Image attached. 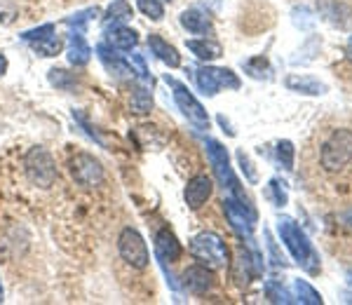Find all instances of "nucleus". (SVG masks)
Masks as SVG:
<instances>
[{
  "label": "nucleus",
  "instance_id": "20e7f679",
  "mask_svg": "<svg viewBox=\"0 0 352 305\" xmlns=\"http://www.w3.org/2000/svg\"><path fill=\"white\" fill-rule=\"evenodd\" d=\"M24 172L33 185H38V188H50L56 181V162L47 150L36 146V148H31L26 152Z\"/></svg>",
  "mask_w": 352,
  "mask_h": 305
},
{
  "label": "nucleus",
  "instance_id": "c756f323",
  "mask_svg": "<svg viewBox=\"0 0 352 305\" xmlns=\"http://www.w3.org/2000/svg\"><path fill=\"white\" fill-rule=\"evenodd\" d=\"M127 19H132L129 3L127 0H116L109 8V12H106V24H111V21H127Z\"/></svg>",
  "mask_w": 352,
  "mask_h": 305
},
{
  "label": "nucleus",
  "instance_id": "9d476101",
  "mask_svg": "<svg viewBox=\"0 0 352 305\" xmlns=\"http://www.w3.org/2000/svg\"><path fill=\"white\" fill-rule=\"evenodd\" d=\"M315 8H317V14H320L329 26L340 28V31L352 28V8L348 3H343V0H317Z\"/></svg>",
  "mask_w": 352,
  "mask_h": 305
},
{
  "label": "nucleus",
  "instance_id": "aec40b11",
  "mask_svg": "<svg viewBox=\"0 0 352 305\" xmlns=\"http://www.w3.org/2000/svg\"><path fill=\"white\" fill-rule=\"evenodd\" d=\"M109 45L111 47H116V49H120V52H132L134 49V45H136V31L134 28H129V26H122V24H118V26H113L109 28Z\"/></svg>",
  "mask_w": 352,
  "mask_h": 305
},
{
  "label": "nucleus",
  "instance_id": "6ab92c4d",
  "mask_svg": "<svg viewBox=\"0 0 352 305\" xmlns=\"http://www.w3.org/2000/svg\"><path fill=\"white\" fill-rule=\"evenodd\" d=\"M188 49L200 61H207V64L223 56V47H221V43L212 41V38H195V41H188Z\"/></svg>",
  "mask_w": 352,
  "mask_h": 305
},
{
  "label": "nucleus",
  "instance_id": "cd10ccee",
  "mask_svg": "<svg viewBox=\"0 0 352 305\" xmlns=\"http://www.w3.org/2000/svg\"><path fill=\"white\" fill-rule=\"evenodd\" d=\"M31 47L36 49L41 56H56L61 52V47H64V43H61L59 38L52 33V36H45V38H41V41H33Z\"/></svg>",
  "mask_w": 352,
  "mask_h": 305
},
{
  "label": "nucleus",
  "instance_id": "58836bf2",
  "mask_svg": "<svg viewBox=\"0 0 352 305\" xmlns=\"http://www.w3.org/2000/svg\"><path fill=\"white\" fill-rule=\"evenodd\" d=\"M265 242H268V249L272 253V263H275V265H285V258H280V253H277V247H275V242H272L270 233H265Z\"/></svg>",
  "mask_w": 352,
  "mask_h": 305
},
{
  "label": "nucleus",
  "instance_id": "f8f14e48",
  "mask_svg": "<svg viewBox=\"0 0 352 305\" xmlns=\"http://www.w3.org/2000/svg\"><path fill=\"white\" fill-rule=\"evenodd\" d=\"M261 273V256L258 253H249L247 249H240L235 263H232V280L240 289H247L249 282L254 280V275Z\"/></svg>",
  "mask_w": 352,
  "mask_h": 305
},
{
  "label": "nucleus",
  "instance_id": "7c9ffc66",
  "mask_svg": "<svg viewBox=\"0 0 352 305\" xmlns=\"http://www.w3.org/2000/svg\"><path fill=\"white\" fill-rule=\"evenodd\" d=\"M265 296H268L270 303H294V296L289 293L285 286L280 284V282L270 280L268 284H265Z\"/></svg>",
  "mask_w": 352,
  "mask_h": 305
},
{
  "label": "nucleus",
  "instance_id": "72a5a7b5",
  "mask_svg": "<svg viewBox=\"0 0 352 305\" xmlns=\"http://www.w3.org/2000/svg\"><path fill=\"white\" fill-rule=\"evenodd\" d=\"M214 73H217V80L221 87H226V89H240V78L235 76L230 69H214Z\"/></svg>",
  "mask_w": 352,
  "mask_h": 305
},
{
  "label": "nucleus",
  "instance_id": "473e14b6",
  "mask_svg": "<svg viewBox=\"0 0 352 305\" xmlns=\"http://www.w3.org/2000/svg\"><path fill=\"white\" fill-rule=\"evenodd\" d=\"M136 8L153 21H160L164 16V8H162L160 0H136Z\"/></svg>",
  "mask_w": 352,
  "mask_h": 305
},
{
  "label": "nucleus",
  "instance_id": "393cba45",
  "mask_svg": "<svg viewBox=\"0 0 352 305\" xmlns=\"http://www.w3.org/2000/svg\"><path fill=\"white\" fill-rule=\"evenodd\" d=\"M129 109H132V113H136V115H146V113L153 111V94L148 87H136L132 92V99H129Z\"/></svg>",
  "mask_w": 352,
  "mask_h": 305
},
{
  "label": "nucleus",
  "instance_id": "f03ea898",
  "mask_svg": "<svg viewBox=\"0 0 352 305\" xmlns=\"http://www.w3.org/2000/svg\"><path fill=\"white\" fill-rule=\"evenodd\" d=\"M190 253L195 256V261L207 265L209 270H223L230 265V253L226 242L217 233H209V230L192 237Z\"/></svg>",
  "mask_w": 352,
  "mask_h": 305
},
{
  "label": "nucleus",
  "instance_id": "a19ab883",
  "mask_svg": "<svg viewBox=\"0 0 352 305\" xmlns=\"http://www.w3.org/2000/svg\"><path fill=\"white\" fill-rule=\"evenodd\" d=\"M5 71H8V59H5V56L0 54V78L5 76Z\"/></svg>",
  "mask_w": 352,
  "mask_h": 305
},
{
  "label": "nucleus",
  "instance_id": "39448f33",
  "mask_svg": "<svg viewBox=\"0 0 352 305\" xmlns=\"http://www.w3.org/2000/svg\"><path fill=\"white\" fill-rule=\"evenodd\" d=\"M204 150H207V157L214 167V174H217V179L223 183V188H228L232 197L242 195L244 190L240 188V181H237L235 172H232V167H230V155H228V150H226V146L214 139H204Z\"/></svg>",
  "mask_w": 352,
  "mask_h": 305
},
{
  "label": "nucleus",
  "instance_id": "c03bdc74",
  "mask_svg": "<svg viewBox=\"0 0 352 305\" xmlns=\"http://www.w3.org/2000/svg\"><path fill=\"white\" fill-rule=\"evenodd\" d=\"M3 296H5V293H3V282H0V303H3Z\"/></svg>",
  "mask_w": 352,
  "mask_h": 305
},
{
  "label": "nucleus",
  "instance_id": "423d86ee",
  "mask_svg": "<svg viewBox=\"0 0 352 305\" xmlns=\"http://www.w3.org/2000/svg\"><path fill=\"white\" fill-rule=\"evenodd\" d=\"M118 251H120L122 261L127 265H132V268H136V270L148 268L151 251H148V245H146V240L141 237L139 230L124 228L120 237H118Z\"/></svg>",
  "mask_w": 352,
  "mask_h": 305
},
{
  "label": "nucleus",
  "instance_id": "9b49d317",
  "mask_svg": "<svg viewBox=\"0 0 352 305\" xmlns=\"http://www.w3.org/2000/svg\"><path fill=\"white\" fill-rule=\"evenodd\" d=\"M181 284H184V289L188 293L202 296V293H207L214 284H217V280H214V270H209L207 265L200 263V265H190L188 270H184Z\"/></svg>",
  "mask_w": 352,
  "mask_h": 305
},
{
  "label": "nucleus",
  "instance_id": "a878e982",
  "mask_svg": "<svg viewBox=\"0 0 352 305\" xmlns=\"http://www.w3.org/2000/svg\"><path fill=\"white\" fill-rule=\"evenodd\" d=\"M294 157H296V148H294L292 141H289V139L277 141V146H275L277 167L285 169V172H292V169H294Z\"/></svg>",
  "mask_w": 352,
  "mask_h": 305
},
{
  "label": "nucleus",
  "instance_id": "a211bd4d",
  "mask_svg": "<svg viewBox=\"0 0 352 305\" xmlns=\"http://www.w3.org/2000/svg\"><path fill=\"white\" fill-rule=\"evenodd\" d=\"M66 56L73 66H87L89 59H92V47L87 45V41L82 38L80 31H76L71 38H68V49Z\"/></svg>",
  "mask_w": 352,
  "mask_h": 305
},
{
  "label": "nucleus",
  "instance_id": "f704fd0d",
  "mask_svg": "<svg viewBox=\"0 0 352 305\" xmlns=\"http://www.w3.org/2000/svg\"><path fill=\"white\" fill-rule=\"evenodd\" d=\"M127 64H129V69H132V73H136L141 80H151V71H148V66H146V61L141 54H136V52L129 54Z\"/></svg>",
  "mask_w": 352,
  "mask_h": 305
},
{
  "label": "nucleus",
  "instance_id": "79ce46f5",
  "mask_svg": "<svg viewBox=\"0 0 352 305\" xmlns=\"http://www.w3.org/2000/svg\"><path fill=\"white\" fill-rule=\"evenodd\" d=\"M343 223H345V225H350V228H352V209H350V212H345V214H343Z\"/></svg>",
  "mask_w": 352,
  "mask_h": 305
},
{
  "label": "nucleus",
  "instance_id": "412c9836",
  "mask_svg": "<svg viewBox=\"0 0 352 305\" xmlns=\"http://www.w3.org/2000/svg\"><path fill=\"white\" fill-rule=\"evenodd\" d=\"M292 296H294V303H303V305H322L324 303L322 293L305 280H294L292 282Z\"/></svg>",
  "mask_w": 352,
  "mask_h": 305
},
{
  "label": "nucleus",
  "instance_id": "c85d7f7f",
  "mask_svg": "<svg viewBox=\"0 0 352 305\" xmlns=\"http://www.w3.org/2000/svg\"><path fill=\"white\" fill-rule=\"evenodd\" d=\"M50 82H52L56 89H64V92H71V89L78 87L76 76L64 71V69H52V71H50Z\"/></svg>",
  "mask_w": 352,
  "mask_h": 305
},
{
  "label": "nucleus",
  "instance_id": "dca6fc26",
  "mask_svg": "<svg viewBox=\"0 0 352 305\" xmlns=\"http://www.w3.org/2000/svg\"><path fill=\"white\" fill-rule=\"evenodd\" d=\"M148 47H151V52L155 54L164 66H169V69H179V66H181L179 49H176L174 45H169L162 36H157V33L148 36Z\"/></svg>",
  "mask_w": 352,
  "mask_h": 305
},
{
  "label": "nucleus",
  "instance_id": "4c0bfd02",
  "mask_svg": "<svg viewBox=\"0 0 352 305\" xmlns=\"http://www.w3.org/2000/svg\"><path fill=\"white\" fill-rule=\"evenodd\" d=\"M54 33V26L52 24H45V26H41V28H33V31H26L24 36V41L26 43H33V41H41V38H45V36H52Z\"/></svg>",
  "mask_w": 352,
  "mask_h": 305
},
{
  "label": "nucleus",
  "instance_id": "f3484780",
  "mask_svg": "<svg viewBox=\"0 0 352 305\" xmlns=\"http://www.w3.org/2000/svg\"><path fill=\"white\" fill-rule=\"evenodd\" d=\"M181 26L188 33H192V36H207V33H212V19H209L207 12H202L197 8L181 12Z\"/></svg>",
  "mask_w": 352,
  "mask_h": 305
},
{
  "label": "nucleus",
  "instance_id": "0eeeda50",
  "mask_svg": "<svg viewBox=\"0 0 352 305\" xmlns=\"http://www.w3.org/2000/svg\"><path fill=\"white\" fill-rule=\"evenodd\" d=\"M167 82L172 84V89H174L176 106L188 117L190 125H195L197 129H209V115H207V111H204V106L195 99V94H192L184 82H176L174 78H169V76H167Z\"/></svg>",
  "mask_w": 352,
  "mask_h": 305
},
{
  "label": "nucleus",
  "instance_id": "ea45409f",
  "mask_svg": "<svg viewBox=\"0 0 352 305\" xmlns=\"http://www.w3.org/2000/svg\"><path fill=\"white\" fill-rule=\"evenodd\" d=\"M345 59L352 64V33H350V38H348V43H345Z\"/></svg>",
  "mask_w": 352,
  "mask_h": 305
},
{
  "label": "nucleus",
  "instance_id": "6e6552de",
  "mask_svg": "<svg viewBox=\"0 0 352 305\" xmlns=\"http://www.w3.org/2000/svg\"><path fill=\"white\" fill-rule=\"evenodd\" d=\"M71 177L82 188H96L104 183V167L89 152H76V157L71 160Z\"/></svg>",
  "mask_w": 352,
  "mask_h": 305
},
{
  "label": "nucleus",
  "instance_id": "4468645a",
  "mask_svg": "<svg viewBox=\"0 0 352 305\" xmlns=\"http://www.w3.org/2000/svg\"><path fill=\"white\" fill-rule=\"evenodd\" d=\"M285 87L289 92L303 94V97H322L329 89L322 80H317V78H312V76H305V73H292V76H287Z\"/></svg>",
  "mask_w": 352,
  "mask_h": 305
},
{
  "label": "nucleus",
  "instance_id": "bb28decb",
  "mask_svg": "<svg viewBox=\"0 0 352 305\" xmlns=\"http://www.w3.org/2000/svg\"><path fill=\"white\" fill-rule=\"evenodd\" d=\"M265 195H268V200L275 207H285L289 202V190H287V183L282 179H270L268 188H265Z\"/></svg>",
  "mask_w": 352,
  "mask_h": 305
},
{
  "label": "nucleus",
  "instance_id": "7ed1b4c3",
  "mask_svg": "<svg viewBox=\"0 0 352 305\" xmlns=\"http://www.w3.org/2000/svg\"><path fill=\"white\" fill-rule=\"evenodd\" d=\"M320 162L327 172H340L352 162V129H333L320 148Z\"/></svg>",
  "mask_w": 352,
  "mask_h": 305
},
{
  "label": "nucleus",
  "instance_id": "c9c22d12",
  "mask_svg": "<svg viewBox=\"0 0 352 305\" xmlns=\"http://www.w3.org/2000/svg\"><path fill=\"white\" fill-rule=\"evenodd\" d=\"M237 162H240V167H242L244 179H247L249 183H256V181H258V174H256V169H254V162L249 160L247 152H244V150H237Z\"/></svg>",
  "mask_w": 352,
  "mask_h": 305
},
{
  "label": "nucleus",
  "instance_id": "b1692460",
  "mask_svg": "<svg viewBox=\"0 0 352 305\" xmlns=\"http://www.w3.org/2000/svg\"><path fill=\"white\" fill-rule=\"evenodd\" d=\"M96 52H99V59L104 61V66L111 73H116V76H132V69H129L127 61L113 56V52H111L109 47H106V45H99V47H96Z\"/></svg>",
  "mask_w": 352,
  "mask_h": 305
},
{
  "label": "nucleus",
  "instance_id": "5701e85b",
  "mask_svg": "<svg viewBox=\"0 0 352 305\" xmlns=\"http://www.w3.org/2000/svg\"><path fill=\"white\" fill-rule=\"evenodd\" d=\"M242 69L249 78H254V80H268L272 73L270 61L265 59V56H252V59L242 61Z\"/></svg>",
  "mask_w": 352,
  "mask_h": 305
},
{
  "label": "nucleus",
  "instance_id": "2f4dec72",
  "mask_svg": "<svg viewBox=\"0 0 352 305\" xmlns=\"http://www.w3.org/2000/svg\"><path fill=\"white\" fill-rule=\"evenodd\" d=\"M292 19H294V24H296L300 31H310L312 26H315V16H312V12L305 5H300V8H294L292 10Z\"/></svg>",
  "mask_w": 352,
  "mask_h": 305
},
{
  "label": "nucleus",
  "instance_id": "4be33fe9",
  "mask_svg": "<svg viewBox=\"0 0 352 305\" xmlns=\"http://www.w3.org/2000/svg\"><path fill=\"white\" fill-rule=\"evenodd\" d=\"M195 82H197V89L207 97H214V94L221 89V84L217 80V73H214L212 66H202V69L195 71Z\"/></svg>",
  "mask_w": 352,
  "mask_h": 305
},
{
  "label": "nucleus",
  "instance_id": "2eb2a0df",
  "mask_svg": "<svg viewBox=\"0 0 352 305\" xmlns=\"http://www.w3.org/2000/svg\"><path fill=\"white\" fill-rule=\"evenodd\" d=\"M155 253L162 263H176L181 258V242L169 228L157 230L155 235Z\"/></svg>",
  "mask_w": 352,
  "mask_h": 305
},
{
  "label": "nucleus",
  "instance_id": "37998d69",
  "mask_svg": "<svg viewBox=\"0 0 352 305\" xmlns=\"http://www.w3.org/2000/svg\"><path fill=\"white\" fill-rule=\"evenodd\" d=\"M348 298H345V301H348V303H352V273L348 275Z\"/></svg>",
  "mask_w": 352,
  "mask_h": 305
},
{
  "label": "nucleus",
  "instance_id": "ddd939ff",
  "mask_svg": "<svg viewBox=\"0 0 352 305\" xmlns=\"http://www.w3.org/2000/svg\"><path fill=\"white\" fill-rule=\"evenodd\" d=\"M212 190H214V183L207 174H197L192 177L188 183H186V190H184V197H186V205H188L192 212L202 209L207 205V200L212 197Z\"/></svg>",
  "mask_w": 352,
  "mask_h": 305
},
{
  "label": "nucleus",
  "instance_id": "f257e3e1",
  "mask_svg": "<svg viewBox=\"0 0 352 305\" xmlns=\"http://www.w3.org/2000/svg\"><path fill=\"white\" fill-rule=\"evenodd\" d=\"M277 235H280L282 245L287 247V251L292 253V258L296 261L300 268L308 275H317L322 268L320 263V253L315 251L310 237L305 235V230L289 216H280L277 221Z\"/></svg>",
  "mask_w": 352,
  "mask_h": 305
},
{
  "label": "nucleus",
  "instance_id": "1a4fd4ad",
  "mask_svg": "<svg viewBox=\"0 0 352 305\" xmlns=\"http://www.w3.org/2000/svg\"><path fill=\"white\" fill-rule=\"evenodd\" d=\"M223 212H226V218H228L232 233L242 240L252 242L254 237V223H256V214H252L249 209H244L235 197H228L223 202Z\"/></svg>",
  "mask_w": 352,
  "mask_h": 305
},
{
  "label": "nucleus",
  "instance_id": "e433bc0d",
  "mask_svg": "<svg viewBox=\"0 0 352 305\" xmlns=\"http://www.w3.org/2000/svg\"><path fill=\"white\" fill-rule=\"evenodd\" d=\"M92 14H96V10H85V12H78V14L68 16L66 24H68V26H73L76 31H82L85 24H87V21L92 19Z\"/></svg>",
  "mask_w": 352,
  "mask_h": 305
}]
</instances>
